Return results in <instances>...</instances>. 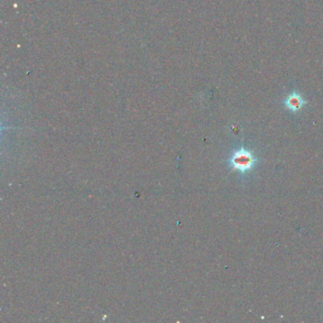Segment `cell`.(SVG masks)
Here are the masks:
<instances>
[{
	"instance_id": "2",
	"label": "cell",
	"mask_w": 323,
	"mask_h": 323,
	"mask_svg": "<svg viewBox=\"0 0 323 323\" xmlns=\"http://www.w3.org/2000/svg\"><path fill=\"white\" fill-rule=\"evenodd\" d=\"M306 104H307V102L304 100L301 94H299L297 92L291 93L285 101V106L293 112H297V111L301 110Z\"/></svg>"
},
{
	"instance_id": "1",
	"label": "cell",
	"mask_w": 323,
	"mask_h": 323,
	"mask_svg": "<svg viewBox=\"0 0 323 323\" xmlns=\"http://www.w3.org/2000/svg\"><path fill=\"white\" fill-rule=\"evenodd\" d=\"M258 161L259 160L255 158L252 152L242 147L232 154V156L228 159V163L233 171L245 173L251 171L256 165Z\"/></svg>"
}]
</instances>
